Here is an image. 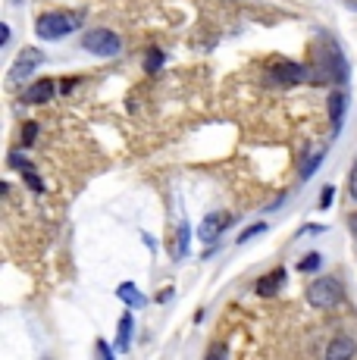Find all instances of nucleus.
Wrapping results in <instances>:
<instances>
[{
    "label": "nucleus",
    "instance_id": "21",
    "mask_svg": "<svg viewBox=\"0 0 357 360\" xmlns=\"http://www.w3.org/2000/svg\"><path fill=\"white\" fill-rule=\"evenodd\" d=\"M264 229H266V223H254V226H248V229H245L242 235H238V245H245V241H251L254 235H260Z\"/></svg>",
    "mask_w": 357,
    "mask_h": 360
},
{
    "label": "nucleus",
    "instance_id": "4",
    "mask_svg": "<svg viewBox=\"0 0 357 360\" xmlns=\"http://www.w3.org/2000/svg\"><path fill=\"white\" fill-rule=\"evenodd\" d=\"M82 47L94 57H116L122 51V38L113 29H91L82 38Z\"/></svg>",
    "mask_w": 357,
    "mask_h": 360
},
{
    "label": "nucleus",
    "instance_id": "25",
    "mask_svg": "<svg viewBox=\"0 0 357 360\" xmlns=\"http://www.w3.org/2000/svg\"><path fill=\"white\" fill-rule=\"evenodd\" d=\"M79 88V79H63L60 82V94H72Z\"/></svg>",
    "mask_w": 357,
    "mask_h": 360
},
{
    "label": "nucleus",
    "instance_id": "15",
    "mask_svg": "<svg viewBox=\"0 0 357 360\" xmlns=\"http://www.w3.org/2000/svg\"><path fill=\"white\" fill-rule=\"evenodd\" d=\"M188 241H191V229H188V219H182L178 223V238H176V245H173V260H185L188 257Z\"/></svg>",
    "mask_w": 357,
    "mask_h": 360
},
{
    "label": "nucleus",
    "instance_id": "16",
    "mask_svg": "<svg viewBox=\"0 0 357 360\" xmlns=\"http://www.w3.org/2000/svg\"><path fill=\"white\" fill-rule=\"evenodd\" d=\"M323 160H326V150H320L317 157H311V160H307L304 166H301V182H307V179H311L313 172L320 169V163H323Z\"/></svg>",
    "mask_w": 357,
    "mask_h": 360
},
{
    "label": "nucleus",
    "instance_id": "9",
    "mask_svg": "<svg viewBox=\"0 0 357 360\" xmlns=\"http://www.w3.org/2000/svg\"><path fill=\"white\" fill-rule=\"evenodd\" d=\"M283 285H285V269H283V266H276L273 273L260 276V279L254 282V295H260V297H273Z\"/></svg>",
    "mask_w": 357,
    "mask_h": 360
},
{
    "label": "nucleus",
    "instance_id": "5",
    "mask_svg": "<svg viewBox=\"0 0 357 360\" xmlns=\"http://www.w3.org/2000/svg\"><path fill=\"white\" fill-rule=\"evenodd\" d=\"M44 63V53L38 51V47H25L22 53H19L16 60H13V66H10V75H6V82H10V85H19V82H25L29 79L32 72H35V69Z\"/></svg>",
    "mask_w": 357,
    "mask_h": 360
},
{
    "label": "nucleus",
    "instance_id": "8",
    "mask_svg": "<svg viewBox=\"0 0 357 360\" xmlns=\"http://www.w3.org/2000/svg\"><path fill=\"white\" fill-rule=\"evenodd\" d=\"M6 163H10L13 169H16L19 176L25 179V185H29V188L35 191V195H44V182H41V179L35 176V166H32L29 160H22L19 154H10V157H6Z\"/></svg>",
    "mask_w": 357,
    "mask_h": 360
},
{
    "label": "nucleus",
    "instance_id": "20",
    "mask_svg": "<svg viewBox=\"0 0 357 360\" xmlns=\"http://www.w3.org/2000/svg\"><path fill=\"white\" fill-rule=\"evenodd\" d=\"M204 360H229V351H226V345H223V342H214Z\"/></svg>",
    "mask_w": 357,
    "mask_h": 360
},
{
    "label": "nucleus",
    "instance_id": "3",
    "mask_svg": "<svg viewBox=\"0 0 357 360\" xmlns=\"http://www.w3.org/2000/svg\"><path fill=\"white\" fill-rule=\"evenodd\" d=\"M317 69H323V75L332 82H348V60L332 38H326L320 44V66Z\"/></svg>",
    "mask_w": 357,
    "mask_h": 360
},
{
    "label": "nucleus",
    "instance_id": "14",
    "mask_svg": "<svg viewBox=\"0 0 357 360\" xmlns=\"http://www.w3.org/2000/svg\"><path fill=\"white\" fill-rule=\"evenodd\" d=\"M116 297H119L122 304H129L132 310H141V307H148V297H144L138 292V285H132V282H122L119 288H116Z\"/></svg>",
    "mask_w": 357,
    "mask_h": 360
},
{
    "label": "nucleus",
    "instance_id": "1",
    "mask_svg": "<svg viewBox=\"0 0 357 360\" xmlns=\"http://www.w3.org/2000/svg\"><path fill=\"white\" fill-rule=\"evenodd\" d=\"M79 25H82L79 13H44V16H38V22H35V34L41 41H57V38L72 34Z\"/></svg>",
    "mask_w": 357,
    "mask_h": 360
},
{
    "label": "nucleus",
    "instance_id": "10",
    "mask_svg": "<svg viewBox=\"0 0 357 360\" xmlns=\"http://www.w3.org/2000/svg\"><path fill=\"white\" fill-rule=\"evenodd\" d=\"M53 94H57V82L53 79H38V82H32V85L25 88L22 101L25 103H47Z\"/></svg>",
    "mask_w": 357,
    "mask_h": 360
},
{
    "label": "nucleus",
    "instance_id": "24",
    "mask_svg": "<svg viewBox=\"0 0 357 360\" xmlns=\"http://www.w3.org/2000/svg\"><path fill=\"white\" fill-rule=\"evenodd\" d=\"M348 195L357 200V160H354V166H351V172H348Z\"/></svg>",
    "mask_w": 357,
    "mask_h": 360
},
{
    "label": "nucleus",
    "instance_id": "19",
    "mask_svg": "<svg viewBox=\"0 0 357 360\" xmlns=\"http://www.w3.org/2000/svg\"><path fill=\"white\" fill-rule=\"evenodd\" d=\"M94 360H116L110 342H104V338H98V342H94Z\"/></svg>",
    "mask_w": 357,
    "mask_h": 360
},
{
    "label": "nucleus",
    "instance_id": "7",
    "mask_svg": "<svg viewBox=\"0 0 357 360\" xmlns=\"http://www.w3.org/2000/svg\"><path fill=\"white\" fill-rule=\"evenodd\" d=\"M229 226H232L229 213H210L207 219H201V229H197V235H201V241H216L219 232H226Z\"/></svg>",
    "mask_w": 357,
    "mask_h": 360
},
{
    "label": "nucleus",
    "instance_id": "23",
    "mask_svg": "<svg viewBox=\"0 0 357 360\" xmlns=\"http://www.w3.org/2000/svg\"><path fill=\"white\" fill-rule=\"evenodd\" d=\"M332 195H335V188H332V185H326V188L320 191V210H326V207H332Z\"/></svg>",
    "mask_w": 357,
    "mask_h": 360
},
{
    "label": "nucleus",
    "instance_id": "6",
    "mask_svg": "<svg viewBox=\"0 0 357 360\" xmlns=\"http://www.w3.org/2000/svg\"><path fill=\"white\" fill-rule=\"evenodd\" d=\"M270 75L283 85H298V82H313L317 75L311 72V66H301V63H276L270 69Z\"/></svg>",
    "mask_w": 357,
    "mask_h": 360
},
{
    "label": "nucleus",
    "instance_id": "13",
    "mask_svg": "<svg viewBox=\"0 0 357 360\" xmlns=\"http://www.w3.org/2000/svg\"><path fill=\"white\" fill-rule=\"evenodd\" d=\"M329 107V122H332V129L342 126V120H345V107H348V94L345 91H332L326 101Z\"/></svg>",
    "mask_w": 357,
    "mask_h": 360
},
{
    "label": "nucleus",
    "instance_id": "12",
    "mask_svg": "<svg viewBox=\"0 0 357 360\" xmlns=\"http://www.w3.org/2000/svg\"><path fill=\"white\" fill-rule=\"evenodd\" d=\"M354 354H357L354 338H345V335H339L326 348V360H354Z\"/></svg>",
    "mask_w": 357,
    "mask_h": 360
},
{
    "label": "nucleus",
    "instance_id": "27",
    "mask_svg": "<svg viewBox=\"0 0 357 360\" xmlns=\"http://www.w3.org/2000/svg\"><path fill=\"white\" fill-rule=\"evenodd\" d=\"M348 229H351V235L357 238V213H351V219H348Z\"/></svg>",
    "mask_w": 357,
    "mask_h": 360
},
{
    "label": "nucleus",
    "instance_id": "17",
    "mask_svg": "<svg viewBox=\"0 0 357 360\" xmlns=\"http://www.w3.org/2000/svg\"><path fill=\"white\" fill-rule=\"evenodd\" d=\"M320 266H323V257H320L317 251H313V254H307V257H301V263H298V269H301V273H317Z\"/></svg>",
    "mask_w": 357,
    "mask_h": 360
},
{
    "label": "nucleus",
    "instance_id": "2",
    "mask_svg": "<svg viewBox=\"0 0 357 360\" xmlns=\"http://www.w3.org/2000/svg\"><path fill=\"white\" fill-rule=\"evenodd\" d=\"M307 301L320 310H332L345 301V285H342L335 276H323V279H313L307 285Z\"/></svg>",
    "mask_w": 357,
    "mask_h": 360
},
{
    "label": "nucleus",
    "instance_id": "22",
    "mask_svg": "<svg viewBox=\"0 0 357 360\" xmlns=\"http://www.w3.org/2000/svg\"><path fill=\"white\" fill-rule=\"evenodd\" d=\"M35 135H38V126L29 122V126L22 129V148H32V144H35Z\"/></svg>",
    "mask_w": 357,
    "mask_h": 360
},
{
    "label": "nucleus",
    "instance_id": "26",
    "mask_svg": "<svg viewBox=\"0 0 357 360\" xmlns=\"http://www.w3.org/2000/svg\"><path fill=\"white\" fill-rule=\"evenodd\" d=\"M173 295H176V292H173V288H163V292H160V295H157V301H160V304H167V301H169V297H173Z\"/></svg>",
    "mask_w": 357,
    "mask_h": 360
},
{
    "label": "nucleus",
    "instance_id": "28",
    "mask_svg": "<svg viewBox=\"0 0 357 360\" xmlns=\"http://www.w3.org/2000/svg\"><path fill=\"white\" fill-rule=\"evenodd\" d=\"M13 4H22V0H13Z\"/></svg>",
    "mask_w": 357,
    "mask_h": 360
},
{
    "label": "nucleus",
    "instance_id": "18",
    "mask_svg": "<svg viewBox=\"0 0 357 360\" xmlns=\"http://www.w3.org/2000/svg\"><path fill=\"white\" fill-rule=\"evenodd\" d=\"M163 60H167V57H163V51H160V47H154V51L148 53V60H144V69H148V72H160Z\"/></svg>",
    "mask_w": 357,
    "mask_h": 360
},
{
    "label": "nucleus",
    "instance_id": "11",
    "mask_svg": "<svg viewBox=\"0 0 357 360\" xmlns=\"http://www.w3.org/2000/svg\"><path fill=\"white\" fill-rule=\"evenodd\" d=\"M132 335H135V316H132V310H126V314L119 316V326H116V351L119 354H126L129 348H132Z\"/></svg>",
    "mask_w": 357,
    "mask_h": 360
}]
</instances>
